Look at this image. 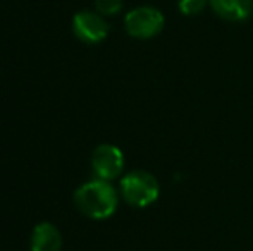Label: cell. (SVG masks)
<instances>
[{
    "label": "cell",
    "mask_w": 253,
    "mask_h": 251,
    "mask_svg": "<svg viewBox=\"0 0 253 251\" xmlns=\"http://www.w3.org/2000/svg\"><path fill=\"white\" fill-rule=\"evenodd\" d=\"M91 169L103 181H114L124 171V155L117 146L109 143L98 144L91 153Z\"/></svg>",
    "instance_id": "277c9868"
},
{
    "label": "cell",
    "mask_w": 253,
    "mask_h": 251,
    "mask_svg": "<svg viewBox=\"0 0 253 251\" xmlns=\"http://www.w3.org/2000/svg\"><path fill=\"white\" fill-rule=\"evenodd\" d=\"M31 251H60L62 234L50 222H40L35 225L30 239Z\"/></svg>",
    "instance_id": "8992f818"
},
{
    "label": "cell",
    "mask_w": 253,
    "mask_h": 251,
    "mask_svg": "<svg viewBox=\"0 0 253 251\" xmlns=\"http://www.w3.org/2000/svg\"><path fill=\"white\" fill-rule=\"evenodd\" d=\"M159 193V181L147 171H131L121 179V196L131 207H148L157 201Z\"/></svg>",
    "instance_id": "7a4b0ae2"
},
{
    "label": "cell",
    "mask_w": 253,
    "mask_h": 251,
    "mask_svg": "<svg viewBox=\"0 0 253 251\" xmlns=\"http://www.w3.org/2000/svg\"><path fill=\"white\" fill-rule=\"evenodd\" d=\"M212 10L229 23H241L250 17L253 0H209Z\"/></svg>",
    "instance_id": "52a82bcc"
},
{
    "label": "cell",
    "mask_w": 253,
    "mask_h": 251,
    "mask_svg": "<svg viewBox=\"0 0 253 251\" xmlns=\"http://www.w3.org/2000/svg\"><path fill=\"white\" fill-rule=\"evenodd\" d=\"M207 3L209 0H177V7L184 16H197L205 9Z\"/></svg>",
    "instance_id": "ba28073f"
},
{
    "label": "cell",
    "mask_w": 253,
    "mask_h": 251,
    "mask_svg": "<svg viewBox=\"0 0 253 251\" xmlns=\"http://www.w3.org/2000/svg\"><path fill=\"white\" fill-rule=\"evenodd\" d=\"M95 9L102 16H116L123 9V0H95Z\"/></svg>",
    "instance_id": "9c48e42d"
},
{
    "label": "cell",
    "mask_w": 253,
    "mask_h": 251,
    "mask_svg": "<svg viewBox=\"0 0 253 251\" xmlns=\"http://www.w3.org/2000/svg\"><path fill=\"white\" fill-rule=\"evenodd\" d=\"M164 24H166V19L162 12L150 5L136 7L129 10L124 17L127 35L138 40H148V38L157 36L164 30Z\"/></svg>",
    "instance_id": "3957f363"
},
{
    "label": "cell",
    "mask_w": 253,
    "mask_h": 251,
    "mask_svg": "<svg viewBox=\"0 0 253 251\" xmlns=\"http://www.w3.org/2000/svg\"><path fill=\"white\" fill-rule=\"evenodd\" d=\"M74 36L83 43L97 45L103 41L109 35V24L103 19L102 14L91 10H81L73 19Z\"/></svg>",
    "instance_id": "5b68a950"
},
{
    "label": "cell",
    "mask_w": 253,
    "mask_h": 251,
    "mask_svg": "<svg viewBox=\"0 0 253 251\" xmlns=\"http://www.w3.org/2000/svg\"><path fill=\"white\" fill-rule=\"evenodd\" d=\"M74 205L88 218L103 220L116 214L119 205V193L110 181L93 179L84 182L74 193Z\"/></svg>",
    "instance_id": "6da1fadb"
}]
</instances>
